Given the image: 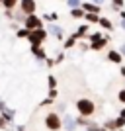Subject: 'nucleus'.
Instances as JSON below:
<instances>
[{"mask_svg":"<svg viewBox=\"0 0 125 131\" xmlns=\"http://www.w3.org/2000/svg\"><path fill=\"white\" fill-rule=\"evenodd\" d=\"M76 110H78V112H80L82 115H92L94 114V102L92 100H78V102H76Z\"/></svg>","mask_w":125,"mask_h":131,"instance_id":"1","label":"nucleus"},{"mask_svg":"<svg viewBox=\"0 0 125 131\" xmlns=\"http://www.w3.org/2000/svg\"><path fill=\"white\" fill-rule=\"evenodd\" d=\"M45 127H47V129H51V131L61 129V127H63V123H61V117L55 114V112H51V114L45 117Z\"/></svg>","mask_w":125,"mask_h":131,"instance_id":"2","label":"nucleus"},{"mask_svg":"<svg viewBox=\"0 0 125 131\" xmlns=\"http://www.w3.org/2000/svg\"><path fill=\"white\" fill-rule=\"evenodd\" d=\"M45 37H47V31H43L41 27H37V29H29V33H27V39H29L31 43H41Z\"/></svg>","mask_w":125,"mask_h":131,"instance_id":"3","label":"nucleus"},{"mask_svg":"<svg viewBox=\"0 0 125 131\" xmlns=\"http://www.w3.org/2000/svg\"><path fill=\"white\" fill-rule=\"evenodd\" d=\"M24 24H26L24 27H27V29H37V27H41V20H39L37 16H33V14H29Z\"/></svg>","mask_w":125,"mask_h":131,"instance_id":"4","label":"nucleus"},{"mask_svg":"<svg viewBox=\"0 0 125 131\" xmlns=\"http://www.w3.org/2000/svg\"><path fill=\"white\" fill-rule=\"evenodd\" d=\"M20 8H22V14H33V10H35V2L33 0H22V4H20Z\"/></svg>","mask_w":125,"mask_h":131,"instance_id":"5","label":"nucleus"},{"mask_svg":"<svg viewBox=\"0 0 125 131\" xmlns=\"http://www.w3.org/2000/svg\"><path fill=\"white\" fill-rule=\"evenodd\" d=\"M31 51L35 57H39V59H45V51L43 47H41V43H31Z\"/></svg>","mask_w":125,"mask_h":131,"instance_id":"6","label":"nucleus"},{"mask_svg":"<svg viewBox=\"0 0 125 131\" xmlns=\"http://www.w3.org/2000/svg\"><path fill=\"white\" fill-rule=\"evenodd\" d=\"M109 61H113V63H117V65H119L121 63V53H117V51H109Z\"/></svg>","mask_w":125,"mask_h":131,"instance_id":"7","label":"nucleus"},{"mask_svg":"<svg viewBox=\"0 0 125 131\" xmlns=\"http://www.w3.org/2000/svg\"><path fill=\"white\" fill-rule=\"evenodd\" d=\"M104 45H106V39H102V37H100V39H96V41L92 43V49H96V51H98V49H102Z\"/></svg>","mask_w":125,"mask_h":131,"instance_id":"8","label":"nucleus"},{"mask_svg":"<svg viewBox=\"0 0 125 131\" xmlns=\"http://www.w3.org/2000/svg\"><path fill=\"white\" fill-rule=\"evenodd\" d=\"M84 18H86L88 22H98V20H100L96 12H88V14H86V16H84Z\"/></svg>","mask_w":125,"mask_h":131,"instance_id":"9","label":"nucleus"},{"mask_svg":"<svg viewBox=\"0 0 125 131\" xmlns=\"http://www.w3.org/2000/svg\"><path fill=\"white\" fill-rule=\"evenodd\" d=\"M98 22H100V26H102V27H106V29H111V22H109V20H106V18H100Z\"/></svg>","mask_w":125,"mask_h":131,"instance_id":"10","label":"nucleus"},{"mask_svg":"<svg viewBox=\"0 0 125 131\" xmlns=\"http://www.w3.org/2000/svg\"><path fill=\"white\" fill-rule=\"evenodd\" d=\"M82 8H84V10H86V12H96V14H98V10H100L98 6H94V4H84V6H82Z\"/></svg>","mask_w":125,"mask_h":131,"instance_id":"11","label":"nucleus"},{"mask_svg":"<svg viewBox=\"0 0 125 131\" xmlns=\"http://www.w3.org/2000/svg\"><path fill=\"white\" fill-rule=\"evenodd\" d=\"M16 2H18V0H2V4H4L8 10H12V8L16 6Z\"/></svg>","mask_w":125,"mask_h":131,"instance_id":"12","label":"nucleus"},{"mask_svg":"<svg viewBox=\"0 0 125 131\" xmlns=\"http://www.w3.org/2000/svg\"><path fill=\"white\" fill-rule=\"evenodd\" d=\"M74 125H76V121H74V119H71V117H66V129L72 131V129H74Z\"/></svg>","mask_w":125,"mask_h":131,"instance_id":"13","label":"nucleus"},{"mask_svg":"<svg viewBox=\"0 0 125 131\" xmlns=\"http://www.w3.org/2000/svg\"><path fill=\"white\" fill-rule=\"evenodd\" d=\"M51 33H55V35H57V37H63V29H61V27H51Z\"/></svg>","mask_w":125,"mask_h":131,"instance_id":"14","label":"nucleus"},{"mask_svg":"<svg viewBox=\"0 0 125 131\" xmlns=\"http://www.w3.org/2000/svg\"><path fill=\"white\" fill-rule=\"evenodd\" d=\"M27 33H29V29H27V27H24V29H20V31H18V37H27Z\"/></svg>","mask_w":125,"mask_h":131,"instance_id":"15","label":"nucleus"},{"mask_svg":"<svg viewBox=\"0 0 125 131\" xmlns=\"http://www.w3.org/2000/svg\"><path fill=\"white\" fill-rule=\"evenodd\" d=\"M113 123H115V127H123V125H125V117H119V119H115Z\"/></svg>","mask_w":125,"mask_h":131,"instance_id":"16","label":"nucleus"},{"mask_svg":"<svg viewBox=\"0 0 125 131\" xmlns=\"http://www.w3.org/2000/svg\"><path fill=\"white\" fill-rule=\"evenodd\" d=\"M72 45H74V37H71V39H66V41H65V47H66V49H71Z\"/></svg>","mask_w":125,"mask_h":131,"instance_id":"17","label":"nucleus"},{"mask_svg":"<svg viewBox=\"0 0 125 131\" xmlns=\"http://www.w3.org/2000/svg\"><path fill=\"white\" fill-rule=\"evenodd\" d=\"M49 86H51V88L57 86V78H55V77H49Z\"/></svg>","mask_w":125,"mask_h":131,"instance_id":"18","label":"nucleus"},{"mask_svg":"<svg viewBox=\"0 0 125 131\" xmlns=\"http://www.w3.org/2000/svg\"><path fill=\"white\" fill-rule=\"evenodd\" d=\"M78 4H80V0H69V6H72V8H76Z\"/></svg>","mask_w":125,"mask_h":131,"instance_id":"19","label":"nucleus"},{"mask_svg":"<svg viewBox=\"0 0 125 131\" xmlns=\"http://www.w3.org/2000/svg\"><path fill=\"white\" fill-rule=\"evenodd\" d=\"M123 6V0H113V8H121Z\"/></svg>","mask_w":125,"mask_h":131,"instance_id":"20","label":"nucleus"},{"mask_svg":"<svg viewBox=\"0 0 125 131\" xmlns=\"http://www.w3.org/2000/svg\"><path fill=\"white\" fill-rule=\"evenodd\" d=\"M117 98H119V100H121V102H123V104H125V90H121V92H119V94H117Z\"/></svg>","mask_w":125,"mask_h":131,"instance_id":"21","label":"nucleus"},{"mask_svg":"<svg viewBox=\"0 0 125 131\" xmlns=\"http://www.w3.org/2000/svg\"><path fill=\"white\" fill-rule=\"evenodd\" d=\"M57 18H59V14H57V12H55V14H51V16H47V20H51V22H55V20H57Z\"/></svg>","mask_w":125,"mask_h":131,"instance_id":"22","label":"nucleus"},{"mask_svg":"<svg viewBox=\"0 0 125 131\" xmlns=\"http://www.w3.org/2000/svg\"><path fill=\"white\" fill-rule=\"evenodd\" d=\"M72 16H74V18H80L82 12H80V10H72Z\"/></svg>","mask_w":125,"mask_h":131,"instance_id":"23","label":"nucleus"},{"mask_svg":"<svg viewBox=\"0 0 125 131\" xmlns=\"http://www.w3.org/2000/svg\"><path fill=\"white\" fill-rule=\"evenodd\" d=\"M121 117H125V108H123V110H121Z\"/></svg>","mask_w":125,"mask_h":131,"instance_id":"24","label":"nucleus"},{"mask_svg":"<svg viewBox=\"0 0 125 131\" xmlns=\"http://www.w3.org/2000/svg\"><path fill=\"white\" fill-rule=\"evenodd\" d=\"M96 2H98V6H100V4H102V2H104V0H96Z\"/></svg>","mask_w":125,"mask_h":131,"instance_id":"25","label":"nucleus"},{"mask_svg":"<svg viewBox=\"0 0 125 131\" xmlns=\"http://www.w3.org/2000/svg\"><path fill=\"white\" fill-rule=\"evenodd\" d=\"M121 16H123V20H125V12H121Z\"/></svg>","mask_w":125,"mask_h":131,"instance_id":"26","label":"nucleus"},{"mask_svg":"<svg viewBox=\"0 0 125 131\" xmlns=\"http://www.w3.org/2000/svg\"><path fill=\"white\" fill-rule=\"evenodd\" d=\"M121 49H123V55H125V45H123V47H121Z\"/></svg>","mask_w":125,"mask_h":131,"instance_id":"27","label":"nucleus"}]
</instances>
